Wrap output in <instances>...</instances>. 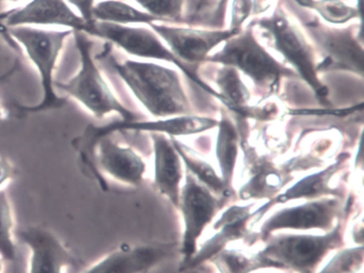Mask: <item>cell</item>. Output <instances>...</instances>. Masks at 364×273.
I'll return each mask as SVG.
<instances>
[{
  "instance_id": "1",
  "label": "cell",
  "mask_w": 364,
  "mask_h": 273,
  "mask_svg": "<svg viewBox=\"0 0 364 273\" xmlns=\"http://www.w3.org/2000/svg\"><path fill=\"white\" fill-rule=\"evenodd\" d=\"M140 104L155 119L193 114L178 70L150 61L106 58Z\"/></svg>"
},
{
  "instance_id": "2",
  "label": "cell",
  "mask_w": 364,
  "mask_h": 273,
  "mask_svg": "<svg viewBox=\"0 0 364 273\" xmlns=\"http://www.w3.org/2000/svg\"><path fill=\"white\" fill-rule=\"evenodd\" d=\"M205 63L233 66L240 74L248 77L259 96V102L278 94L283 79L297 77L291 68L279 62L262 45L251 23L223 43L220 49L206 59Z\"/></svg>"
},
{
  "instance_id": "3",
  "label": "cell",
  "mask_w": 364,
  "mask_h": 273,
  "mask_svg": "<svg viewBox=\"0 0 364 273\" xmlns=\"http://www.w3.org/2000/svg\"><path fill=\"white\" fill-rule=\"evenodd\" d=\"M251 25L261 30L262 36L270 48L282 55L285 63L312 90L323 106L329 105V89L317 73L316 51L301 28L287 11L277 6L272 14L255 18Z\"/></svg>"
},
{
  "instance_id": "4",
  "label": "cell",
  "mask_w": 364,
  "mask_h": 273,
  "mask_svg": "<svg viewBox=\"0 0 364 273\" xmlns=\"http://www.w3.org/2000/svg\"><path fill=\"white\" fill-rule=\"evenodd\" d=\"M263 243V249L257 253L266 268L295 273H316L328 254L344 247L343 218L331 230L323 235L274 232Z\"/></svg>"
},
{
  "instance_id": "5",
  "label": "cell",
  "mask_w": 364,
  "mask_h": 273,
  "mask_svg": "<svg viewBox=\"0 0 364 273\" xmlns=\"http://www.w3.org/2000/svg\"><path fill=\"white\" fill-rule=\"evenodd\" d=\"M362 23L359 25L331 26L318 18L304 23L306 36L312 43L317 57V73H351L364 76V49Z\"/></svg>"
},
{
  "instance_id": "6",
  "label": "cell",
  "mask_w": 364,
  "mask_h": 273,
  "mask_svg": "<svg viewBox=\"0 0 364 273\" xmlns=\"http://www.w3.org/2000/svg\"><path fill=\"white\" fill-rule=\"evenodd\" d=\"M82 66L78 74L68 82H55L58 89L82 102L93 115L102 119L109 113H118L123 122L138 121L139 117L127 109L114 95L102 76L91 55L92 43L84 31L73 30Z\"/></svg>"
},
{
  "instance_id": "7",
  "label": "cell",
  "mask_w": 364,
  "mask_h": 273,
  "mask_svg": "<svg viewBox=\"0 0 364 273\" xmlns=\"http://www.w3.org/2000/svg\"><path fill=\"white\" fill-rule=\"evenodd\" d=\"M85 33L99 36L108 42L114 43L117 46L123 49L125 53L135 55V57L173 64L193 82L199 85L213 97L223 102V98L219 95L218 92L210 83L206 82L200 77L197 70H193V68L178 60L151 28L117 25V23H106V21H92L91 23H88Z\"/></svg>"
},
{
  "instance_id": "8",
  "label": "cell",
  "mask_w": 364,
  "mask_h": 273,
  "mask_svg": "<svg viewBox=\"0 0 364 273\" xmlns=\"http://www.w3.org/2000/svg\"><path fill=\"white\" fill-rule=\"evenodd\" d=\"M343 204L341 198L326 196L317 200H306L304 204L284 207L272 213L253 232L250 245L257 241L263 242L266 238L281 230H321L327 232L343 218Z\"/></svg>"
},
{
  "instance_id": "9",
  "label": "cell",
  "mask_w": 364,
  "mask_h": 273,
  "mask_svg": "<svg viewBox=\"0 0 364 273\" xmlns=\"http://www.w3.org/2000/svg\"><path fill=\"white\" fill-rule=\"evenodd\" d=\"M184 179V185L181 187L178 207L184 222V232L180 247L183 255L181 264L193 257L197 252L200 237L217 213L229 202L213 193L187 170L185 171Z\"/></svg>"
},
{
  "instance_id": "10",
  "label": "cell",
  "mask_w": 364,
  "mask_h": 273,
  "mask_svg": "<svg viewBox=\"0 0 364 273\" xmlns=\"http://www.w3.org/2000/svg\"><path fill=\"white\" fill-rule=\"evenodd\" d=\"M149 26L178 60L191 68L205 64L214 49L240 33L229 28L199 29L165 23H152Z\"/></svg>"
},
{
  "instance_id": "11",
  "label": "cell",
  "mask_w": 364,
  "mask_h": 273,
  "mask_svg": "<svg viewBox=\"0 0 364 273\" xmlns=\"http://www.w3.org/2000/svg\"><path fill=\"white\" fill-rule=\"evenodd\" d=\"M9 33L25 47L27 55L37 66L41 76L44 100L37 109L48 108L58 104V98L54 92L53 73L65 38L73 31H48L27 26H16L9 27Z\"/></svg>"
},
{
  "instance_id": "12",
  "label": "cell",
  "mask_w": 364,
  "mask_h": 273,
  "mask_svg": "<svg viewBox=\"0 0 364 273\" xmlns=\"http://www.w3.org/2000/svg\"><path fill=\"white\" fill-rule=\"evenodd\" d=\"M255 205L257 204L253 202L247 205H231L228 207L213 225L215 234L201 247H198L193 257L181 264V272L198 268L204 262H210L234 241L244 239L250 245L253 232L249 226L257 215Z\"/></svg>"
},
{
  "instance_id": "13",
  "label": "cell",
  "mask_w": 364,
  "mask_h": 273,
  "mask_svg": "<svg viewBox=\"0 0 364 273\" xmlns=\"http://www.w3.org/2000/svg\"><path fill=\"white\" fill-rule=\"evenodd\" d=\"M176 249L178 243L174 241L122 245L89 267L84 273H148L171 257Z\"/></svg>"
},
{
  "instance_id": "14",
  "label": "cell",
  "mask_w": 364,
  "mask_h": 273,
  "mask_svg": "<svg viewBox=\"0 0 364 273\" xmlns=\"http://www.w3.org/2000/svg\"><path fill=\"white\" fill-rule=\"evenodd\" d=\"M18 238L29 247V273H65L80 266V260L50 230L41 226H24Z\"/></svg>"
},
{
  "instance_id": "15",
  "label": "cell",
  "mask_w": 364,
  "mask_h": 273,
  "mask_svg": "<svg viewBox=\"0 0 364 273\" xmlns=\"http://www.w3.org/2000/svg\"><path fill=\"white\" fill-rule=\"evenodd\" d=\"M349 161H350V153L348 151L341 153L332 164H328L323 170L306 175L291 187L283 189L274 198L257 207V217L255 218V223H257L262 217L277 204H283V203L295 200H317L326 196L342 198L341 192L331 183L334 177L348 166Z\"/></svg>"
},
{
  "instance_id": "16",
  "label": "cell",
  "mask_w": 364,
  "mask_h": 273,
  "mask_svg": "<svg viewBox=\"0 0 364 273\" xmlns=\"http://www.w3.org/2000/svg\"><path fill=\"white\" fill-rule=\"evenodd\" d=\"M240 149L244 151L245 164L250 177L240 187L238 196L240 200H272L280 193L291 181L289 173L277 166L267 157L259 155L249 144L248 140L240 136Z\"/></svg>"
},
{
  "instance_id": "17",
  "label": "cell",
  "mask_w": 364,
  "mask_h": 273,
  "mask_svg": "<svg viewBox=\"0 0 364 273\" xmlns=\"http://www.w3.org/2000/svg\"><path fill=\"white\" fill-rule=\"evenodd\" d=\"M154 151L155 189L178 208L181 187L184 179V168L170 136L159 132H150Z\"/></svg>"
},
{
  "instance_id": "18",
  "label": "cell",
  "mask_w": 364,
  "mask_h": 273,
  "mask_svg": "<svg viewBox=\"0 0 364 273\" xmlns=\"http://www.w3.org/2000/svg\"><path fill=\"white\" fill-rule=\"evenodd\" d=\"M8 27L24 25L65 26L86 31L88 23L76 14L65 0H31L6 17Z\"/></svg>"
},
{
  "instance_id": "19",
  "label": "cell",
  "mask_w": 364,
  "mask_h": 273,
  "mask_svg": "<svg viewBox=\"0 0 364 273\" xmlns=\"http://www.w3.org/2000/svg\"><path fill=\"white\" fill-rule=\"evenodd\" d=\"M97 162L104 173L114 181L139 187L144 181L146 164L132 147L123 146L109 136H101L97 147Z\"/></svg>"
},
{
  "instance_id": "20",
  "label": "cell",
  "mask_w": 364,
  "mask_h": 273,
  "mask_svg": "<svg viewBox=\"0 0 364 273\" xmlns=\"http://www.w3.org/2000/svg\"><path fill=\"white\" fill-rule=\"evenodd\" d=\"M218 119L214 117L197 114L178 115V117L156 119L153 121L122 122L105 128V134L117 129L142 130V132H159L168 136H193L202 134L217 127Z\"/></svg>"
},
{
  "instance_id": "21",
  "label": "cell",
  "mask_w": 364,
  "mask_h": 273,
  "mask_svg": "<svg viewBox=\"0 0 364 273\" xmlns=\"http://www.w3.org/2000/svg\"><path fill=\"white\" fill-rule=\"evenodd\" d=\"M217 127L216 158L220 176L225 188L234 193L233 181L240 149V132L235 122L225 112H221Z\"/></svg>"
},
{
  "instance_id": "22",
  "label": "cell",
  "mask_w": 364,
  "mask_h": 273,
  "mask_svg": "<svg viewBox=\"0 0 364 273\" xmlns=\"http://www.w3.org/2000/svg\"><path fill=\"white\" fill-rule=\"evenodd\" d=\"M170 139L173 143L174 149L180 155L185 168L191 172L202 185L208 188L213 193L225 198V200H231L232 196H234L233 192H230L225 188L223 178L217 173V171L213 168L212 164L202 159L196 151H193V149L187 146L186 144H183L182 142L176 140L173 136H170Z\"/></svg>"
},
{
  "instance_id": "23",
  "label": "cell",
  "mask_w": 364,
  "mask_h": 273,
  "mask_svg": "<svg viewBox=\"0 0 364 273\" xmlns=\"http://www.w3.org/2000/svg\"><path fill=\"white\" fill-rule=\"evenodd\" d=\"M212 75L215 90L223 98L221 104L229 111L250 105L251 92L242 80V74L233 66L216 64Z\"/></svg>"
},
{
  "instance_id": "24",
  "label": "cell",
  "mask_w": 364,
  "mask_h": 273,
  "mask_svg": "<svg viewBox=\"0 0 364 273\" xmlns=\"http://www.w3.org/2000/svg\"><path fill=\"white\" fill-rule=\"evenodd\" d=\"M93 21H106L117 25H151L161 23L159 18L120 0H104L95 4L92 8Z\"/></svg>"
},
{
  "instance_id": "25",
  "label": "cell",
  "mask_w": 364,
  "mask_h": 273,
  "mask_svg": "<svg viewBox=\"0 0 364 273\" xmlns=\"http://www.w3.org/2000/svg\"><path fill=\"white\" fill-rule=\"evenodd\" d=\"M301 8L314 11L323 23L345 26L351 21H362L361 10L343 0H294Z\"/></svg>"
},
{
  "instance_id": "26",
  "label": "cell",
  "mask_w": 364,
  "mask_h": 273,
  "mask_svg": "<svg viewBox=\"0 0 364 273\" xmlns=\"http://www.w3.org/2000/svg\"><path fill=\"white\" fill-rule=\"evenodd\" d=\"M210 262L217 270L225 273H251L266 268L257 253H245L236 250L225 249Z\"/></svg>"
},
{
  "instance_id": "27",
  "label": "cell",
  "mask_w": 364,
  "mask_h": 273,
  "mask_svg": "<svg viewBox=\"0 0 364 273\" xmlns=\"http://www.w3.org/2000/svg\"><path fill=\"white\" fill-rule=\"evenodd\" d=\"M14 213L11 203L5 189H0V258L14 260L16 256L14 240Z\"/></svg>"
},
{
  "instance_id": "28",
  "label": "cell",
  "mask_w": 364,
  "mask_h": 273,
  "mask_svg": "<svg viewBox=\"0 0 364 273\" xmlns=\"http://www.w3.org/2000/svg\"><path fill=\"white\" fill-rule=\"evenodd\" d=\"M364 262L363 245L342 247L317 273H358Z\"/></svg>"
},
{
  "instance_id": "29",
  "label": "cell",
  "mask_w": 364,
  "mask_h": 273,
  "mask_svg": "<svg viewBox=\"0 0 364 273\" xmlns=\"http://www.w3.org/2000/svg\"><path fill=\"white\" fill-rule=\"evenodd\" d=\"M144 11L165 23H184L185 0H135Z\"/></svg>"
},
{
  "instance_id": "30",
  "label": "cell",
  "mask_w": 364,
  "mask_h": 273,
  "mask_svg": "<svg viewBox=\"0 0 364 273\" xmlns=\"http://www.w3.org/2000/svg\"><path fill=\"white\" fill-rule=\"evenodd\" d=\"M252 15V0H232L229 29L240 32Z\"/></svg>"
},
{
  "instance_id": "31",
  "label": "cell",
  "mask_w": 364,
  "mask_h": 273,
  "mask_svg": "<svg viewBox=\"0 0 364 273\" xmlns=\"http://www.w3.org/2000/svg\"><path fill=\"white\" fill-rule=\"evenodd\" d=\"M68 1L73 4L80 11V16L87 23H91L93 21L91 13H92V8L95 6V0H68Z\"/></svg>"
},
{
  "instance_id": "32",
  "label": "cell",
  "mask_w": 364,
  "mask_h": 273,
  "mask_svg": "<svg viewBox=\"0 0 364 273\" xmlns=\"http://www.w3.org/2000/svg\"><path fill=\"white\" fill-rule=\"evenodd\" d=\"M230 1H231V0H218L214 13H213L212 21H210L212 25L218 26L223 23L225 11H227V6L229 4Z\"/></svg>"
},
{
  "instance_id": "33",
  "label": "cell",
  "mask_w": 364,
  "mask_h": 273,
  "mask_svg": "<svg viewBox=\"0 0 364 273\" xmlns=\"http://www.w3.org/2000/svg\"><path fill=\"white\" fill-rule=\"evenodd\" d=\"M12 171L9 164L3 160H0V189L5 185L6 181L11 178Z\"/></svg>"
},
{
  "instance_id": "34",
  "label": "cell",
  "mask_w": 364,
  "mask_h": 273,
  "mask_svg": "<svg viewBox=\"0 0 364 273\" xmlns=\"http://www.w3.org/2000/svg\"><path fill=\"white\" fill-rule=\"evenodd\" d=\"M206 1H208V0H199V1H198V6L197 9H196V13H199L200 11L202 10V8H203L204 4H206Z\"/></svg>"
},
{
  "instance_id": "35",
  "label": "cell",
  "mask_w": 364,
  "mask_h": 273,
  "mask_svg": "<svg viewBox=\"0 0 364 273\" xmlns=\"http://www.w3.org/2000/svg\"><path fill=\"white\" fill-rule=\"evenodd\" d=\"M362 0H355V6L361 10Z\"/></svg>"
},
{
  "instance_id": "36",
  "label": "cell",
  "mask_w": 364,
  "mask_h": 273,
  "mask_svg": "<svg viewBox=\"0 0 364 273\" xmlns=\"http://www.w3.org/2000/svg\"><path fill=\"white\" fill-rule=\"evenodd\" d=\"M1 271H3V259L0 258V273H1Z\"/></svg>"
},
{
  "instance_id": "37",
  "label": "cell",
  "mask_w": 364,
  "mask_h": 273,
  "mask_svg": "<svg viewBox=\"0 0 364 273\" xmlns=\"http://www.w3.org/2000/svg\"><path fill=\"white\" fill-rule=\"evenodd\" d=\"M0 1H18V0H0Z\"/></svg>"
},
{
  "instance_id": "38",
  "label": "cell",
  "mask_w": 364,
  "mask_h": 273,
  "mask_svg": "<svg viewBox=\"0 0 364 273\" xmlns=\"http://www.w3.org/2000/svg\"><path fill=\"white\" fill-rule=\"evenodd\" d=\"M3 117V110L0 108V117Z\"/></svg>"
},
{
  "instance_id": "39",
  "label": "cell",
  "mask_w": 364,
  "mask_h": 273,
  "mask_svg": "<svg viewBox=\"0 0 364 273\" xmlns=\"http://www.w3.org/2000/svg\"><path fill=\"white\" fill-rule=\"evenodd\" d=\"M219 273H225V272H223V271H219Z\"/></svg>"
}]
</instances>
